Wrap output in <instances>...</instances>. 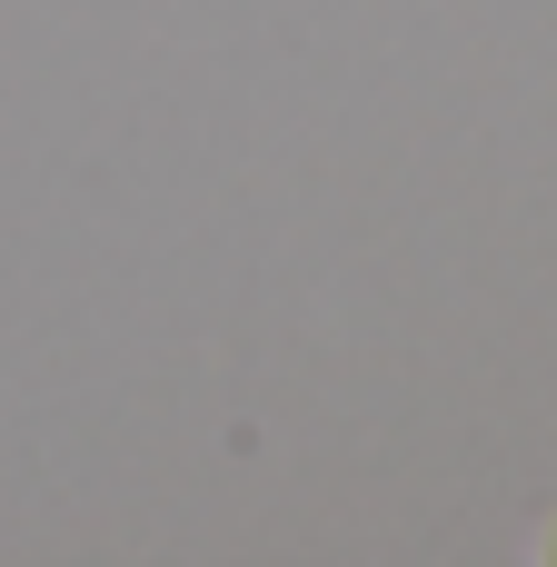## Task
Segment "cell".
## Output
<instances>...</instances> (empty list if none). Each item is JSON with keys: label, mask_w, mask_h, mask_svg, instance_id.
Here are the masks:
<instances>
[{"label": "cell", "mask_w": 557, "mask_h": 567, "mask_svg": "<svg viewBox=\"0 0 557 567\" xmlns=\"http://www.w3.org/2000/svg\"><path fill=\"white\" fill-rule=\"evenodd\" d=\"M548 558H557V538H548Z\"/></svg>", "instance_id": "cell-1"}]
</instances>
